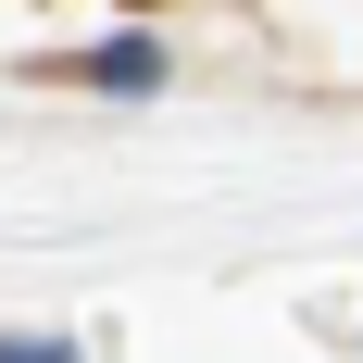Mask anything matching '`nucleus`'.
<instances>
[{
    "label": "nucleus",
    "mask_w": 363,
    "mask_h": 363,
    "mask_svg": "<svg viewBox=\"0 0 363 363\" xmlns=\"http://www.w3.org/2000/svg\"><path fill=\"white\" fill-rule=\"evenodd\" d=\"M75 75H101V88H163V50H150V38H113V50H88Z\"/></svg>",
    "instance_id": "f257e3e1"
},
{
    "label": "nucleus",
    "mask_w": 363,
    "mask_h": 363,
    "mask_svg": "<svg viewBox=\"0 0 363 363\" xmlns=\"http://www.w3.org/2000/svg\"><path fill=\"white\" fill-rule=\"evenodd\" d=\"M0 363H75L63 338H0Z\"/></svg>",
    "instance_id": "f03ea898"
}]
</instances>
